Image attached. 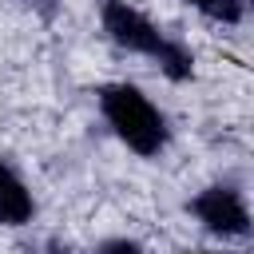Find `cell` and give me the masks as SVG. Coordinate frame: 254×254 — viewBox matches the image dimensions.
I'll list each match as a JSON object with an SVG mask.
<instances>
[{"mask_svg":"<svg viewBox=\"0 0 254 254\" xmlns=\"http://www.w3.org/2000/svg\"><path fill=\"white\" fill-rule=\"evenodd\" d=\"M99 111L135 155L151 159V155H159L167 147V119L139 87H131V83L99 87Z\"/></svg>","mask_w":254,"mask_h":254,"instance_id":"cell-1","label":"cell"},{"mask_svg":"<svg viewBox=\"0 0 254 254\" xmlns=\"http://www.w3.org/2000/svg\"><path fill=\"white\" fill-rule=\"evenodd\" d=\"M99 20H103V32H107L119 48H127V52H139V56H155V60H159V52L167 48V36H163L143 12H135V8L123 4V0H107L103 12H99Z\"/></svg>","mask_w":254,"mask_h":254,"instance_id":"cell-2","label":"cell"},{"mask_svg":"<svg viewBox=\"0 0 254 254\" xmlns=\"http://www.w3.org/2000/svg\"><path fill=\"white\" fill-rule=\"evenodd\" d=\"M190 210L218 238H242L250 230V210H246V202H242V194L234 187H206L190 202Z\"/></svg>","mask_w":254,"mask_h":254,"instance_id":"cell-3","label":"cell"},{"mask_svg":"<svg viewBox=\"0 0 254 254\" xmlns=\"http://www.w3.org/2000/svg\"><path fill=\"white\" fill-rule=\"evenodd\" d=\"M32 214H36L32 190L24 187V179L8 163H0V222L4 226H24Z\"/></svg>","mask_w":254,"mask_h":254,"instance_id":"cell-4","label":"cell"},{"mask_svg":"<svg viewBox=\"0 0 254 254\" xmlns=\"http://www.w3.org/2000/svg\"><path fill=\"white\" fill-rule=\"evenodd\" d=\"M159 67H163L171 79H190V71H194V56H190V48H183L179 40H167V48L159 52Z\"/></svg>","mask_w":254,"mask_h":254,"instance_id":"cell-5","label":"cell"},{"mask_svg":"<svg viewBox=\"0 0 254 254\" xmlns=\"http://www.w3.org/2000/svg\"><path fill=\"white\" fill-rule=\"evenodd\" d=\"M202 16L222 20V24H238L242 20V0H190Z\"/></svg>","mask_w":254,"mask_h":254,"instance_id":"cell-6","label":"cell"},{"mask_svg":"<svg viewBox=\"0 0 254 254\" xmlns=\"http://www.w3.org/2000/svg\"><path fill=\"white\" fill-rule=\"evenodd\" d=\"M99 254H143V246L131 242V238H111V242L99 246Z\"/></svg>","mask_w":254,"mask_h":254,"instance_id":"cell-7","label":"cell"},{"mask_svg":"<svg viewBox=\"0 0 254 254\" xmlns=\"http://www.w3.org/2000/svg\"><path fill=\"white\" fill-rule=\"evenodd\" d=\"M198 254H222V250H198Z\"/></svg>","mask_w":254,"mask_h":254,"instance_id":"cell-8","label":"cell"}]
</instances>
